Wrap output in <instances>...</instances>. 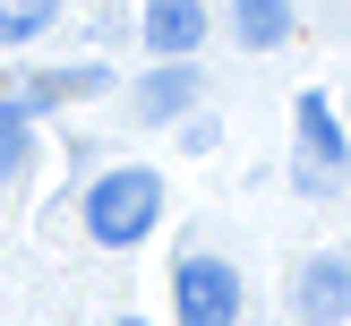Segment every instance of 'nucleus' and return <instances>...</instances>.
<instances>
[{
  "label": "nucleus",
  "mask_w": 351,
  "mask_h": 326,
  "mask_svg": "<svg viewBox=\"0 0 351 326\" xmlns=\"http://www.w3.org/2000/svg\"><path fill=\"white\" fill-rule=\"evenodd\" d=\"M154 215H163V172H146V163H120L86 189V232L103 249H137L154 232Z\"/></svg>",
  "instance_id": "1"
},
{
  "label": "nucleus",
  "mask_w": 351,
  "mask_h": 326,
  "mask_svg": "<svg viewBox=\"0 0 351 326\" xmlns=\"http://www.w3.org/2000/svg\"><path fill=\"white\" fill-rule=\"evenodd\" d=\"M171 309H180V326H232L240 318V275L223 266V257L189 249L180 266H171Z\"/></svg>",
  "instance_id": "2"
},
{
  "label": "nucleus",
  "mask_w": 351,
  "mask_h": 326,
  "mask_svg": "<svg viewBox=\"0 0 351 326\" xmlns=\"http://www.w3.org/2000/svg\"><path fill=\"white\" fill-rule=\"evenodd\" d=\"M291 129H300V189H308V198L335 189L343 181V120H335V103H326L317 86L291 103Z\"/></svg>",
  "instance_id": "3"
},
{
  "label": "nucleus",
  "mask_w": 351,
  "mask_h": 326,
  "mask_svg": "<svg viewBox=\"0 0 351 326\" xmlns=\"http://www.w3.org/2000/svg\"><path fill=\"white\" fill-rule=\"evenodd\" d=\"M206 43V9L197 0H146V51L154 60H189Z\"/></svg>",
  "instance_id": "4"
},
{
  "label": "nucleus",
  "mask_w": 351,
  "mask_h": 326,
  "mask_svg": "<svg viewBox=\"0 0 351 326\" xmlns=\"http://www.w3.org/2000/svg\"><path fill=\"white\" fill-rule=\"evenodd\" d=\"M291 309H300L308 326L343 318V309H351V266H343V257H308V266H300V283H291Z\"/></svg>",
  "instance_id": "5"
},
{
  "label": "nucleus",
  "mask_w": 351,
  "mask_h": 326,
  "mask_svg": "<svg viewBox=\"0 0 351 326\" xmlns=\"http://www.w3.org/2000/svg\"><path fill=\"white\" fill-rule=\"evenodd\" d=\"M189 103H197V69L189 60H163L137 86V120H171V112H189Z\"/></svg>",
  "instance_id": "6"
},
{
  "label": "nucleus",
  "mask_w": 351,
  "mask_h": 326,
  "mask_svg": "<svg viewBox=\"0 0 351 326\" xmlns=\"http://www.w3.org/2000/svg\"><path fill=\"white\" fill-rule=\"evenodd\" d=\"M232 26H240L249 51H274V43H291V0H240Z\"/></svg>",
  "instance_id": "7"
},
{
  "label": "nucleus",
  "mask_w": 351,
  "mask_h": 326,
  "mask_svg": "<svg viewBox=\"0 0 351 326\" xmlns=\"http://www.w3.org/2000/svg\"><path fill=\"white\" fill-rule=\"evenodd\" d=\"M26 154H34V120H26V103L0 95V181H17V172H26Z\"/></svg>",
  "instance_id": "8"
},
{
  "label": "nucleus",
  "mask_w": 351,
  "mask_h": 326,
  "mask_svg": "<svg viewBox=\"0 0 351 326\" xmlns=\"http://www.w3.org/2000/svg\"><path fill=\"white\" fill-rule=\"evenodd\" d=\"M60 17V0H0V43H34Z\"/></svg>",
  "instance_id": "9"
},
{
  "label": "nucleus",
  "mask_w": 351,
  "mask_h": 326,
  "mask_svg": "<svg viewBox=\"0 0 351 326\" xmlns=\"http://www.w3.org/2000/svg\"><path fill=\"white\" fill-rule=\"evenodd\" d=\"M103 69H60V78H26V103H60V95H95Z\"/></svg>",
  "instance_id": "10"
},
{
  "label": "nucleus",
  "mask_w": 351,
  "mask_h": 326,
  "mask_svg": "<svg viewBox=\"0 0 351 326\" xmlns=\"http://www.w3.org/2000/svg\"><path fill=\"white\" fill-rule=\"evenodd\" d=\"M112 326H146V318H112Z\"/></svg>",
  "instance_id": "11"
}]
</instances>
